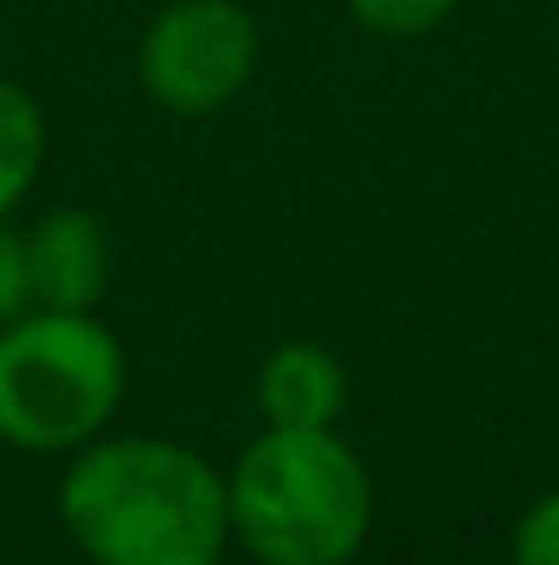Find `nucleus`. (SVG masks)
I'll return each instance as SVG.
<instances>
[{
	"label": "nucleus",
	"mask_w": 559,
	"mask_h": 565,
	"mask_svg": "<svg viewBox=\"0 0 559 565\" xmlns=\"http://www.w3.org/2000/svg\"><path fill=\"white\" fill-rule=\"evenodd\" d=\"M258 412L264 428H335L352 401L346 363L319 341H286L258 369Z\"/></svg>",
	"instance_id": "423d86ee"
},
{
	"label": "nucleus",
	"mask_w": 559,
	"mask_h": 565,
	"mask_svg": "<svg viewBox=\"0 0 559 565\" xmlns=\"http://www.w3.org/2000/svg\"><path fill=\"white\" fill-rule=\"evenodd\" d=\"M0 450H6V445H0Z\"/></svg>",
	"instance_id": "9b49d317"
},
{
	"label": "nucleus",
	"mask_w": 559,
	"mask_h": 565,
	"mask_svg": "<svg viewBox=\"0 0 559 565\" xmlns=\"http://www.w3.org/2000/svg\"><path fill=\"white\" fill-rule=\"evenodd\" d=\"M33 308V280H28V247L11 220H0V324L22 319Z\"/></svg>",
	"instance_id": "9d476101"
},
{
	"label": "nucleus",
	"mask_w": 559,
	"mask_h": 565,
	"mask_svg": "<svg viewBox=\"0 0 559 565\" xmlns=\"http://www.w3.org/2000/svg\"><path fill=\"white\" fill-rule=\"evenodd\" d=\"M44 154H50V127L39 99L0 77V220L17 214V203H28V192L44 177Z\"/></svg>",
	"instance_id": "0eeeda50"
},
{
	"label": "nucleus",
	"mask_w": 559,
	"mask_h": 565,
	"mask_svg": "<svg viewBox=\"0 0 559 565\" xmlns=\"http://www.w3.org/2000/svg\"><path fill=\"white\" fill-rule=\"evenodd\" d=\"M510 565H559V489L538 494L510 533Z\"/></svg>",
	"instance_id": "1a4fd4ad"
},
{
	"label": "nucleus",
	"mask_w": 559,
	"mask_h": 565,
	"mask_svg": "<svg viewBox=\"0 0 559 565\" xmlns=\"http://www.w3.org/2000/svg\"><path fill=\"white\" fill-rule=\"evenodd\" d=\"M55 511L88 565H219L230 550L225 472L160 434H99L72 450Z\"/></svg>",
	"instance_id": "f257e3e1"
},
{
	"label": "nucleus",
	"mask_w": 559,
	"mask_h": 565,
	"mask_svg": "<svg viewBox=\"0 0 559 565\" xmlns=\"http://www.w3.org/2000/svg\"><path fill=\"white\" fill-rule=\"evenodd\" d=\"M230 544L258 565H352L373 533L368 461L341 428H264L225 472Z\"/></svg>",
	"instance_id": "f03ea898"
},
{
	"label": "nucleus",
	"mask_w": 559,
	"mask_h": 565,
	"mask_svg": "<svg viewBox=\"0 0 559 565\" xmlns=\"http://www.w3.org/2000/svg\"><path fill=\"white\" fill-rule=\"evenodd\" d=\"M127 401V347L94 308H28L0 324V445L72 456L110 434Z\"/></svg>",
	"instance_id": "7ed1b4c3"
},
{
	"label": "nucleus",
	"mask_w": 559,
	"mask_h": 565,
	"mask_svg": "<svg viewBox=\"0 0 559 565\" xmlns=\"http://www.w3.org/2000/svg\"><path fill=\"white\" fill-rule=\"evenodd\" d=\"M28 280H33V308H99L110 286V231L99 214L61 203L44 209L28 231Z\"/></svg>",
	"instance_id": "39448f33"
},
{
	"label": "nucleus",
	"mask_w": 559,
	"mask_h": 565,
	"mask_svg": "<svg viewBox=\"0 0 559 565\" xmlns=\"http://www.w3.org/2000/svg\"><path fill=\"white\" fill-rule=\"evenodd\" d=\"M258 22L241 0H171L138 44V83L171 116L225 110L258 72Z\"/></svg>",
	"instance_id": "20e7f679"
},
{
	"label": "nucleus",
	"mask_w": 559,
	"mask_h": 565,
	"mask_svg": "<svg viewBox=\"0 0 559 565\" xmlns=\"http://www.w3.org/2000/svg\"><path fill=\"white\" fill-rule=\"evenodd\" d=\"M352 17L378 39H422L433 33L461 0H346Z\"/></svg>",
	"instance_id": "6e6552de"
}]
</instances>
